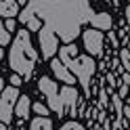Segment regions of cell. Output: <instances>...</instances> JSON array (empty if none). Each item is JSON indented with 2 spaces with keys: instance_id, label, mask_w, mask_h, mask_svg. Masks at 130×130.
<instances>
[{
  "instance_id": "obj_17",
  "label": "cell",
  "mask_w": 130,
  "mask_h": 130,
  "mask_svg": "<svg viewBox=\"0 0 130 130\" xmlns=\"http://www.w3.org/2000/svg\"><path fill=\"white\" fill-rule=\"evenodd\" d=\"M120 59H122V63H124V69L130 71V53H128V48H122L120 51Z\"/></svg>"
},
{
  "instance_id": "obj_20",
  "label": "cell",
  "mask_w": 130,
  "mask_h": 130,
  "mask_svg": "<svg viewBox=\"0 0 130 130\" xmlns=\"http://www.w3.org/2000/svg\"><path fill=\"white\" fill-rule=\"evenodd\" d=\"M59 130H84V126L78 124V122H67V124H63Z\"/></svg>"
},
{
  "instance_id": "obj_29",
  "label": "cell",
  "mask_w": 130,
  "mask_h": 130,
  "mask_svg": "<svg viewBox=\"0 0 130 130\" xmlns=\"http://www.w3.org/2000/svg\"><path fill=\"white\" fill-rule=\"evenodd\" d=\"M0 59H2V48H0Z\"/></svg>"
},
{
  "instance_id": "obj_2",
  "label": "cell",
  "mask_w": 130,
  "mask_h": 130,
  "mask_svg": "<svg viewBox=\"0 0 130 130\" xmlns=\"http://www.w3.org/2000/svg\"><path fill=\"white\" fill-rule=\"evenodd\" d=\"M94 67H96V63L92 61L90 55L76 57V59L67 65V69L74 74V78L84 86V92H86V94L90 92V84H88V82H90V78H92V74H94Z\"/></svg>"
},
{
  "instance_id": "obj_23",
  "label": "cell",
  "mask_w": 130,
  "mask_h": 130,
  "mask_svg": "<svg viewBox=\"0 0 130 130\" xmlns=\"http://www.w3.org/2000/svg\"><path fill=\"white\" fill-rule=\"evenodd\" d=\"M21 84H23L21 76H19V74H15V76L11 78V86H15V88H17V86H21Z\"/></svg>"
},
{
  "instance_id": "obj_15",
  "label": "cell",
  "mask_w": 130,
  "mask_h": 130,
  "mask_svg": "<svg viewBox=\"0 0 130 130\" xmlns=\"http://www.w3.org/2000/svg\"><path fill=\"white\" fill-rule=\"evenodd\" d=\"M31 17H36V11H34V4L29 2V6H27V9L23 11L21 15H19V21H21V23H27Z\"/></svg>"
},
{
  "instance_id": "obj_13",
  "label": "cell",
  "mask_w": 130,
  "mask_h": 130,
  "mask_svg": "<svg viewBox=\"0 0 130 130\" xmlns=\"http://www.w3.org/2000/svg\"><path fill=\"white\" fill-rule=\"evenodd\" d=\"M78 57V48H76V44H67V46H63V48H59V61L67 67V65L71 63Z\"/></svg>"
},
{
  "instance_id": "obj_25",
  "label": "cell",
  "mask_w": 130,
  "mask_h": 130,
  "mask_svg": "<svg viewBox=\"0 0 130 130\" xmlns=\"http://www.w3.org/2000/svg\"><path fill=\"white\" fill-rule=\"evenodd\" d=\"M124 84H130V74H128V71L124 74Z\"/></svg>"
},
{
  "instance_id": "obj_4",
  "label": "cell",
  "mask_w": 130,
  "mask_h": 130,
  "mask_svg": "<svg viewBox=\"0 0 130 130\" xmlns=\"http://www.w3.org/2000/svg\"><path fill=\"white\" fill-rule=\"evenodd\" d=\"M40 34V48H42V57L44 59H53L57 55V48H59V40H57L55 31L51 25H44L38 29Z\"/></svg>"
},
{
  "instance_id": "obj_21",
  "label": "cell",
  "mask_w": 130,
  "mask_h": 130,
  "mask_svg": "<svg viewBox=\"0 0 130 130\" xmlns=\"http://www.w3.org/2000/svg\"><path fill=\"white\" fill-rule=\"evenodd\" d=\"M113 107H116V113L118 116H122V99L118 94H113Z\"/></svg>"
},
{
  "instance_id": "obj_28",
  "label": "cell",
  "mask_w": 130,
  "mask_h": 130,
  "mask_svg": "<svg viewBox=\"0 0 130 130\" xmlns=\"http://www.w3.org/2000/svg\"><path fill=\"white\" fill-rule=\"evenodd\" d=\"M0 130H6V124H2V122H0Z\"/></svg>"
},
{
  "instance_id": "obj_6",
  "label": "cell",
  "mask_w": 130,
  "mask_h": 130,
  "mask_svg": "<svg viewBox=\"0 0 130 130\" xmlns=\"http://www.w3.org/2000/svg\"><path fill=\"white\" fill-rule=\"evenodd\" d=\"M59 96H61V101H63L65 111H69L71 116H74V113H76V103H78V90L67 84L63 90H59Z\"/></svg>"
},
{
  "instance_id": "obj_9",
  "label": "cell",
  "mask_w": 130,
  "mask_h": 130,
  "mask_svg": "<svg viewBox=\"0 0 130 130\" xmlns=\"http://www.w3.org/2000/svg\"><path fill=\"white\" fill-rule=\"evenodd\" d=\"M111 15H107V13H96V15H92L90 17V25L94 27V29H111Z\"/></svg>"
},
{
  "instance_id": "obj_19",
  "label": "cell",
  "mask_w": 130,
  "mask_h": 130,
  "mask_svg": "<svg viewBox=\"0 0 130 130\" xmlns=\"http://www.w3.org/2000/svg\"><path fill=\"white\" fill-rule=\"evenodd\" d=\"M25 25H27V29H29V31H38L40 27H42V25H40V19H38V17H31V19L25 23Z\"/></svg>"
},
{
  "instance_id": "obj_3",
  "label": "cell",
  "mask_w": 130,
  "mask_h": 130,
  "mask_svg": "<svg viewBox=\"0 0 130 130\" xmlns=\"http://www.w3.org/2000/svg\"><path fill=\"white\" fill-rule=\"evenodd\" d=\"M0 94H2L0 96V122L9 124L13 118V111H15V103L19 99V92L15 86H6V88H2Z\"/></svg>"
},
{
  "instance_id": "obj_24",
  "label": "cell",
  "mask_w": 130,
  "mask_h": 130,
  "mask_svg": "<svg viewBox=\"0 0 130 130\" xmlns=\"http://www.w3.org/2000/svg\"><path fill=\"white\" fill-rule=\"evenodd\" d=\"M128 90H130V88H128V84H124V86L120 88V94H118V96H120V99H124V96L128 94Z\"/></svg>"
},
{
  "instance_id": "obj_7",
  "label": "cell",
  "mask_w": 130,
  "mask_h": 130,
  "mask_svg": "<svg viewBox=\"0 0 130 130\" xmlns=\"http://www.w3.org/2000/svg\"><path fill=\"white\" fill-rule=\"evenodd\" d=\"M51 69H53V74L57 76V80H61V82H65V84H71V82H76V78H74V74L65 67V65L59 61V59H51Z\"/></svg>"
},
{
  "instance_id": "obj_26",
  "label": "cell",
  "mask_w": 130,
  "mask_h": 130,
  "mask_svg": "<svg viewBox=\"0 0 130 130\" xmlns=\"http://www.w3.org/2000/svg\"><path fill=\"white\" fill-rule=\"evenodd\" d=\"M126 21H128V23H130V4H128V6H126Z\"/></svg>"
},
{
  "instance_id": "obj_14",
  "label": "cell",
  "mask_w": 130,
  "mask_h": 130,
  "mask_svg": "<svg viewBox=\"0 0 130 130\" xmlns=\"http://www.w3.org/2000/svg\"><path fill=\"white\" fill-rule=\"evenodd\" d=\"M29 130H53V122L48 120V118L38 116V118H34V120H31Z\"/></svg>"
},
{
  "instance_id": "obj_8",
  "label": "cell",
  "mask_w": 130,
  "mask_h": 130,
  "mask_svg": "<svg viewBox=\"0 0 130 130\" xmlns=\"http://www.w3.org/2000/svg\"><path fill=\"white\" fill-rule=\"evenodd\" d=\"M71 9L74 15H80V21H90V6H88V0H71Z\"/></svg>"
},
{
  "instance_id": "obj_12",
  "label": "cell",
  "mask_w": 130,
  "mask_h": 130,
  "mask_svg": "<svg viewBox=\"0 0 130 130\" xmlns=\"http://www.w3.org/2000/svg\"><path fill=\"white\" fill-rule=\"evenodd\" d=\"M29 111H31V101H29V96H19L17 99V103H15V116H19V118H23L25 120L27 116H29Z\"/></svg>"
},
{
  "instance_id": "obj_1",
  "label": "cell",
  "mask_w": 130,
  "mask_h": 130,
  "mask_svg": "<svg viewBox=\"0 0 130 130\" xmlns=\"http://www.w3.org/2000/svg\"><path fill=\"white\" fill-rule=\"evenodd\" d=\"M36 59H38V55L34 51L29 31L27 29L17 31V36L13 40V46H11V55H9V61H11V67L15 69V74L29 76L31 69H34Z\"/></svg>"
},
{
  "instance_id": "obj_11",
  "label": "cell",
  "mask_w": 130,
  "mask_h": 130,
  "mask_svg": "<svg viewBox=\"0 0 130 130\" xmlns=\"http://www.w3.org/2000/svg\"><path fill=\"white\" fill-rule=\"evenodd\" d=\"M38 90L42 92V94H46V99H51V96H55V94H59V90H57V82H53L51 78H40L38 80Z\"/></svg>"
},
{
  "instance_id": "obj_5",
  "label": "cell",
  "mask_w": 130,
  "mask_h": 130,
  "mask_svg": "<svg viewBox=\"0 0 130 130\" xmlns=\"http://www.w3.org/2000/svg\"><path fill=\"white\" fill-rule=\"evenodd\" d=\"M84 48L90 57H101L103 55V34L99 29H86L84 31Z\"/></svg>"
},
{
  "instance_id": "obj_22",
  "label": "cell",
  "mask_w": 130,
  "mask_h": 130,
  "mask_svg": "<svg viewBox=\"0 0 130 130\" xmlns=\"http://www.w3.org/2000/svg\"><path fill=\"white\" fill-rule=\"evenodd\" d=\"M15 25H17V23H15L13 17H9V19L4 21V29H6V31H15Z\"/></svg>"
},
{
  "instance_id": "obj_16",
  "label": "cell",
  "mask_w": 130,
  "mask_h": 130,
  "mask_svg": "<svg viewBox=\"0 0 130 130\" xmlns=\"http://www.w3.org/2000/svg\"><path fill=\"white\" fill-rule=\"evenodd\" d=\"M11 42V34L4 29V25H2V21H0V46H6Z\"/></svg>"
},
{
  "instance_id": "obj_27",
  "label": "cell",
  "mask_w": 130,
  "mask_h": 130,
  "mask_svg": "<svg viewBox=\"0 0 130 130\" xmlns=\"http://www.w3.org/2000/svg\"><path fill=\"white\" fill-rule=\"evenodd\" d=\"M2 88H4V80L0 78V92H2Z\"/></svg>"
},
{
  "instance_id": "obj_18",
  "label": "cell",
  "mask_w": 130,
  "mask_h": 130,
  "mask_svg": "<svg viewBox=\"0 0 130 130\" xmlns=\"http://www.w3.org/2000/svg\"><path fill=\"white\" fill-rule=\"evenodd\" d=\"M31 109H34L38 116H42V118H46V116H48V111H51V109H48L46 105H42V103H34V105H31Z\"/></svg>"
},
{
  "instance_id": "obj_10",
  "label": "cell",
  "mask_w": 130,
  "mask_h": 130,
  "mask_svg": "<svg viewBox=\"0 0 130 130\" xmlns=\"http://www.w3.org/2000/svg\"><path fill=\"white\" fill-rule=\"evenodd\" d=\"M19 15V2L17 0H0V17L9 19Z\"/></svg>"
}]
</instances>
